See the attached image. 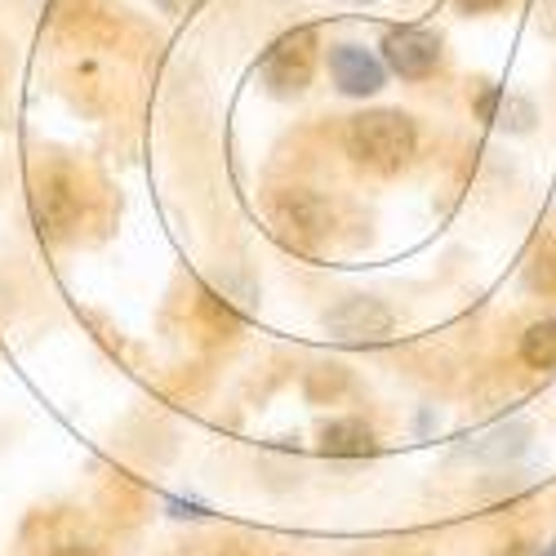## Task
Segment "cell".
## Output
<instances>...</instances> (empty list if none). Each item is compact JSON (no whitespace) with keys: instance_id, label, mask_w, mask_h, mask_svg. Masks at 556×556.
Returning a JSON list of instances; mask_svg holds the SVG:
<instances>
[{"instance_id":"cell-6","label":"cell","mask_w":556,"mask_h":556,"mask_svg":"<svg viewBox=\"0 0 556 556\" xmlns=\"http://www.w3.org/2000/svg\"><path fill=\"white\" fill-rule=\"evenodd\" d=\"M330 334L339 339H383L392 330V312L379 303V299H343L330 316H326Z\"/></svg>"},{"instance_id":"cell-7","label":"cell","mask_w":556,"mask_h":556,"mask_svg":"<svg viewBox=\"0 0 556 556\" xmlns=\"http://www.w3.org/2000/svg\"><path fill=\"white\" fill-rule=\"evenodd\" d=\"M276 223L286 227V237L294 241V245H316L320 241V231L330 227V214H326V205H320L312 192H290L281 205H276Z\"/></svg>"},{"instance_id":"cell-14","label":"cell","mask_w":556,"mask_h":556,"mask_svg":"<svg viewBox=\"0 0 556 556\" xmlns=\"http://www.w3.org/2000/svg\"><path fill=\"white\" fill-rule=\"evenodd\" d=\"M543 556H556V539H552V543H547V552H543Z\"/></svg>"},{"instance_id":"cell-3","label":"cell","mask_w":556,"mask_h":556,"mask_svg":"<svg viewBox=\"0 0 556 556\" xmlns=\"http://www.w3.org/2000/svg\"><path fill=\"white\" fill-rule=\"evenodd\" d=\"M31 218L40 227V237H63V231L80 218V188H76V178L63 165L36 174V182H31Z\"/></svg>"},{"instance_id":"cell-12","label":"cell","mask_w":556,"mask_h":556,"mask_svg":"<svg viewBox=\"0 0 556 556\" xmlns=\"http://www.w3.org/2000/svg\"><path fill=\"white\" fill-rule=\"evenodd\" d=\"M54 556H99L94 547H80V543H67V547H59Z\"/></svg>"},{"instance_id":"cell-4","label":"cell","mask_w":556,"mask_h":556,"mask_svg":"<svg viewBox=\"0 0 556 556\" xmlns=\"http://www.w3.org/2000/svg\"><path fill=\"white\" fill-rule=\"evenodd\" d=\"M379 50H383L388 72H396L401 80H424L441 63V40L432 31H424V27H396V31H388Z\"/></svg>"},{"instance_id":"cell-11","label":"cell","mask_w":556,"mask_h":556,"mask_svg":"<svg viewBox=\"0 0 556 556\" xmlns=\"http://www.w3.org/2000/svg\"><path fill=\"white\" fill-rule=\"evenodd\" d=\"M458 10H468V14H490V10H503L507 0H454Z\"/></svg>"},{"instance_id":"cell-16","label":"cell","mask_w":556,"mask_h":556,"mask_svg":"<svg viewBox=\"0 0 556 556\" xmlns=\"http://www.w3.org/2000/svg\"><path fill=\"white\" fill-rule=\"evenodd\" d=\"M227 556H241V552H227Z\"/></svg>"},{"instance_id":"cell-5","label":"cell","mask_w":556,"mask_h":556,"mask_svg":"<svg viewBox=\"0 0 556 556\" xmlns=\"http://www.w3.org/2000/svg\"><path fill=\"white\" fill-rule=\"evenodd\" d=\"M330 76L343 94L352 99H369L383 89V76H388V63L375 59L365 45H334L330 50Z\"/></svg>"},{"instance_id":"cell-2","label":"cell","mask_w":556,"mask_h":556,"mask_svg":"<svg viewBox=\"0 0 556 556\" xmlns=\"http://www.w3.org/2000/svg\"><path fill=\"white\" fill-rule=\"evenodd\" d=\"M312 67H316V40L307 27H299V31H286L263 54L258 76L271 94H299V89H307V80H312Z\"/></svg>"},{"instance_id":"cell-8","label":"cell","mask_w":556,"mask_h":556,"mask_svg":"<svg viewBox=\"0 0 556 556\" xmlns=\"http://www.w3.org/2000/svg\"><path fill=\"white\" fill-rule=\"evenodd\" d=\"M526 445H530V428L517 419V424L490 428V432L477 437L472 445H463L458 458H472V463H513L517 454H526Z\"/></svg>"},{"instance_id":"cell-10","label":"cell","mask_w":556,"mask_h":556,"mask_svg":"<svg viewBox=\"0 0 556 556\" xmlns=\"http://www.w3.org/2000/svg\"><path fill=\"white\" fill-rule=\"evenodd\" d=\"M521 361L530 369H556V320H539L521 334Z\"/></svg>"},{"instance_id":"cell-15","label":"cell","mask_w":556,"mask_h":556,"mask_svg":"<svg viewBox=\"0 0 556 556\" xmlns=\"http://www.w3.org/2000/svg\"><path fill=\"white\" fill-rule=\"evenodd\" d=\"M352 5H369V0H352Z\"/></svg>"},{"instance_id":"cell-9","label":"cell","mask_w":556,"mask_h":556,"mask_svg":"<svg viewBox=\"0 0 556 556\" xmlns=\"http://www.w3.org/2000/svg\"><path fill=\"white\" fill-rule=\"evenodd\" d=\"M320 450L330 458H365V454L379 450V441L361 419H334V424H326V432H320Z\"/></svg>"},{"instance_id":"cell-13","label":"cell","mask_w":556,"mask_h":556,"mask_svg":"<svg viewBox=\"0 0 556 556\" xmlns=\"http://www.w3.org/2000/svg\"><path fill=\"white\" fill-rule=\"evenodd\" d=\"M156 5H161V10H178V0H156Z\"/></svg>"},{"instance_id":"cell-1","label":"cell","mask_w":556,"mask_h":556,"mask_svg":"<svg viewBox=\"0 0 556 556\" xmlns=\"http://www.w3.org/2000/svg\"><path fill=\"white\" fill-rule=\"evenodd\" d=\"M419 148V129L405 112H361L348 125V156L375 174H396Z\"/></svg>"}]
</instances>
